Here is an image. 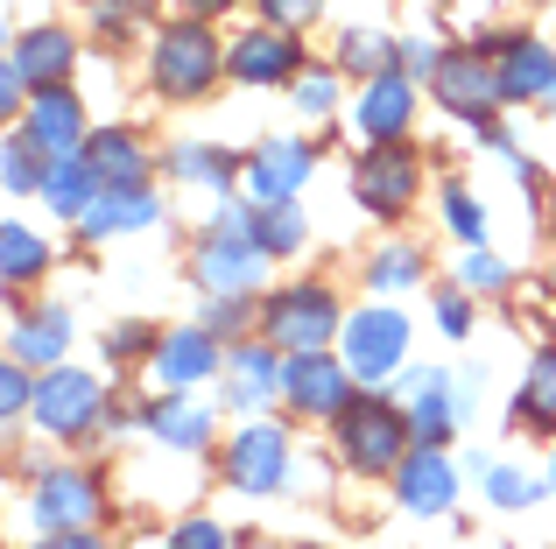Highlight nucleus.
<instances>
[{
  "instance_id": "nucleus-1",
  "label": "nucleus",
  "mask_w": 556,
  "mask_h": 549,
  "mask_svg": "<svg viewBox=\"0 0 556 549\" xmlns=\"http://www.w3.org/2000/svg\"><path fill=\"white\" fill-rule=\"evenodd\" d=\"M339 451L353 472H394L408 458V416L388 401H359L339 416Z\"/></svg>"
},
{
  "instance_id": "nucleus-2",
  "label": "nucleus",
  "mask_w": 556,
  "mask_h": 549,
  "mask_svg": "<svg viewBox=\"0 0 556 549\" xmlns=\"http://www.w3.org/2000/svg\"><path fill=\"white\" fill-rule=\"evenodd\" d=\"M212 78H218V42H212V28H204V22L163 28V42H155V85H163L169 99H198Z\"/></svg>"
},
{
  "instance_id": "nucleus-3",
  "label": "nucleus",
  "mask_w": 556,
  "mask_h": 549,
  "mask_svg": "<svg viewBox=\"0 0 556 549\" xmlns=\"http://www.w3.org/2000/svg\"><path fill=\"white\" fill-rule=\"evenodd\" d=\"M339 331V303L331 289H282L268 303V339L282 353H325V339Z\"/></svg>"
},
{
  "instance_id": "nucleus-4",
  "label": "nucleus",
  "mask_w": 556,
  "mask_h": 549,
  "mask_svg": "<svg viewBox=\"0 0 556 549\" xmlns=\"http://www.w3.org/2000/svg\"><path fill=\"white\" fill-rule=\"evenodd\" d=\"M282 387L303 416H345L353 409V367H345V359H325V353H289Z\"/></svg>"
},
{
  "instance_id": "nucleus-5",
  "label": "nucleus",
  "mask_w": 556,
  "mask_h": 549,
  "mask_svg": "<svg viewBox=\"0 0 556 549\" xmlns=\"http://www.w3.org/2000/svg\"><path fill=\"white\" fill-rule=\"evenodd\" d=\"M416 183H422V169H416V155L402 149V141H374V155L353 169V191H359V205L380 212V219H394V212L416 197Z\"/></svg>"
},
{
  "instance_id": "nucleus-6",
  "label": "nucleus",
  "mask_w": 556,
  "mask_h": 549,
  "mask_svg": "<svg viewBox=\"0 0 556 549\" xmlns=\"http://www.w3.org/2000/svg\"><path fill=\"white\" fill-rule=\"evenodd\" d=\"M408 353V324L394 310H359L353 324H345V367L359 373V381H388L394 367H402Z\"/></svg>"
},
{
  "instance_id": "nucleus-7",
  "label": "nucleus",
  "mask_w": 556,
  "mask_h": 549,
  "mask_svg": "<svg viewBox=\"0 0 556 549\" xmlns=\"http://www.w3.org/2000/svg\"><path fill=\"white\" fill-rule=\"evenodd\" d=\"M430 85H437V99H444L458 120H472V127H486L493 106H501V71L479 64V56H465V50H451Z\"/></svg>"
},
{
  "instance_id": "nucleus-8",
  "label": "nucleus",
  "mask_w": 556,
  "mask_h": 549,
  "mask_svg": "<svg viewBox=\"0 0 556 549\" xmlns=\"http://www.w3.org/2000/svg\"><path fill=\"white\" fill-rule=\"evenodd\" d=\"M226 480L247 486V494H275L289 480V437L275 423H247L226 451Z\"/></svg>"
},
{
  "instance_id": "nucleus-9",
  "label": "nucleus",
  "mask_w": 556,
  "mask_h": 549,
  "mask_svg": "<svg viewBox=\"0 0 556 549\" xmlns=\"http://www.w3.org/2000/svg\"><path fill=\"white\" fill-rule=\"evenodd\" d=\"M36 528L42 536H64V528H85V522H99V480L92 472H42V486H36Z\"/></svg>"
},
{
  "instance_id": "nucleus-10",
  "label": "nucleus",
  "mask_w": 556,
  "mask_h": 549,
  "mask_svg": "<svg viewBox=\"0 0 556 549\" xmlns=\"http://www.w3.org/2000/svg\"><path fill=\"white\" fill-rule=\"evenodd\" d=\"M261 240H240V233H218L212 226V240L198 247V282L212 289V296H247V289L261 282Z\"/></svg>"
},
{
  "instance_id": "nucleus-11",
  "label": "nucleus",
  "mask_w": 556,
  "mask_h": 549,
  "mask_svg": "<svg viewBox=\"0 0 556 549\" xmlns=\"http://www.w3.org/2000/svg\"><path fill=\"white\" fill-rule=\"evenodd\" d=\"M92 416H99V381H92V373L56 367L50 381L36 387V423L50 430V437H78Z\"/></svg>"
},
{
  "instance_id": "nucleus-12",
  "label": "nucleus",
  "mask_w": 556,
  "mask_h": 549,
  "mask_svg": "<svg viewBox=\"0 0 556 549\" xmlns=\"http://www.w3.org/2000/svg\"><path fill=\"white\" fill-rule=\"evenodd\" d=\"M394 494H402L408 514H444L451 494H458V472H451V458L437 451V444H422L416 458L394 465Z\"/></svg>"
},
{
  "instance_id": "nucleus-13",
  "label": "nucleus",
  "mask_w": 556,
  "mask_h": 549,
  "mask_svg": "<svg viewBox=\"0 0 556 549\" xmlns=\"http://www.w3.org/2000/svg\"><path fill=\"white\" fill-rule=\"evenodd\" d=\"M303 177H311V149H303V141H268V149L247 163V197H254V205H289Z\"/></svg>"
},
{
  "instance_id": "nucleus-14",
  "label": "nucleus",
  "mask_w": 556,
  "mask_h": 549,
  "mask_svg": "<svg viewBox=\"0 0 556 549\" xmlns=\"http://www.w3.org/2000/svg\"><path fill=\"white\" fill-rule=\"evenodd\" d=\"M28 141H36L42 155H78L85 149V113L64 85H42L36 92V106H28Z\"/></svg>"
},
{
  "instance_id": "nucleus-15",
  "label": "nucleus",
  "mask_w": 556,
  "mask_h": 549,
  "mask_svg": "<svg viewBox=\"0 0 556 549\" xmlns=\"http://www.w3.org/2000/svg\"><path fill=\"white\" fill-rule=\"evenodd\" d=\"M416 120V92H408L402 71H380V78L359 92V135L367 141H402V127Z\"/></svg>"
},
{
  "instance_id": "nucleus-16",
  "label": "nucleus",
  "mask_w": 556,
  "mask_h": 549,
  "mask_svg": "<svg viewBox=\"0 0 556 549\" xmlns=\"http://www.w3.org/2000/svg\"><path fill=\"white\" fill-rule=\"evenodd\" d=\"M226 64H232L240 85H275V78H289V71H303V56H296V42H289V28H261V36L232 42Z\"/></svg>"
},
{
  "instance_id": "nucleus-17",
  "label": "nucleus",
  "mask_w": 556,
  "mask_h": 549,
  "mask_svg": "<svg viewBox=\"0 0 556 549\" xmlns=\"http://www.w3.org/2000/svg\"><path fill=\"white\" fill-rule=\"evenodd\" d=\"M155 191L149 183H106V191L92 197V212H85V233L92 240H113V233H127V226H155Z\"/></svg>"
},
{
  "instance_id": "nucleus-18",
  "label": "nucleus",
  "mask_w": 556,
  "mask_h": 549,
  "mask_svg": "<svg viewBox=\"0 0 556 549\" xmlns=\"http://www.w3.org/2000/svg\"><path fill=\"white\" fill-rule=\"evenodd\" d=\"M99 191H106V177L92 169V155H85V149L78 155H56V163H50V183H42V197H50L56 219H85Z\"/></svg>"
},
{
  "instance_id": "nucleus-19",
  "label": "nucleus",
  "mask_w": 556,
  "mask_h": 549,
  "mask_svg": "<svg viewBox=\"0 0 556 549\" xmlns=\"http://www.w3.org/2000/svg\"><path fill=\"white\" fill-rule=\"evenodd\" d=\"M493 71H501V99H549V85H556V56L529 36L507 42Z\"/></svg>"
},
{
  "instance_id": "nucleus-20",
  "label": "nucleus",
  "mask_w": 556,
  "mask_h": 549,
  "mask_svg": "<svg viewBox=\"0 0 556 549\" xmlns=\"http://www.w3.org/2000/svg\"><path fill=\"white\" fill-rule=\"evenodd\" d=\"M218 367V345H212V331H169L163 339V353H155V381L163 387H190V381H204V373Z\"/></svg>"
},
{
  "instance_id": "nucleus-21",
  "label": "nucleus",
  "mask_w": 556,
  "mask_h": 549,
  "mask_svg": "<svg viewBox=\"0 0 556 549\" xmlns=\"http://www.w3.org/2000/svg\"><path fill=\"white\" fill-rule=\"evenodd\" d=\"M8 64H22L36 85H64V71L78 64V42H71L64 28H28V36L8 50Z\"/></svg>"
},
{
  "instance_id": "nucleus-22",
  "label": "nucleus",
  "mask_w": 556,
  "mask_h": 549,
  "mask_svg": "<svg viewBox=\"0 0 556 549\" xmlns=\"http://www.w3.org/2000/svg\"><path fill=\"white\" fill-rule=\"evenodd\" d=\"M149 430L169 444V451H198V444L212 437V409H198V401L169 395V401H155V409H149Z\"/></svg>"
},
{
  "instance_id": "nucleus-23",
  "label": "nucleus",
  "mask_w": 556,
  "mask_h": 549,
  "mask_svg": "<svg viewBox=\"0 0 556 549\" xmlns=\"http://www.w3.org/2000/svg\"><path fill=\"white\" fill-rule=\"evenodd\" d=\"M85 155H92V169H99L106 183H141V177H149V155H141V141L121 135V127L92 135V141H85Z\"/></svg>"
},
{
  "instance_id": "nucleus-24",
  "label": "nucleus",
  "mask_w": 556,
  "mask_h": 549,
  "mask_svg": "<svg viewBox=\"0 0 556 549\" xmlns=\"http://www.w3.org/2000/svg\"><path fill=\"white\" fill-rule=\"evenodd\" d=\"M515 423H535V430L556 423V345H543V353L529 359V381H521V395H515Z\"/></svg>"
},
{
  "instance_id": "nucleus-25",
  "label": "nucleus",
  "mask_w": 556,
  "mask_h": 549,
  "mask_svg": "<svg viewBox=\"0 0 556 549\" xmlns=\"http://www.w3.org/2000/svg\"><path fill=\"white\" fill-rule=\"evenodd\" d=\"M226 373H232V395H240L247 409H261V401L275 395V381H282V373H275V353H261V345H232Z\"/></svg>"
},
{
  "instance_id": "nucleus-26",
  "label": "nucleus",
  "mask_w": 556,
  "mask_h": 549,
  "mask_svg": "<svg viewBox=\"0 0 556 549\" xmlns=\"http://www.w3.org/2000/svg\"><path fill=\"white\" fill-rule=\"evenodd\" d=\"M64 339H71V317L64 310H36V317H22V324L8 331V353L14 359H56Z\"/></svg>"
},
{
  "instance_id": "nucleus-27",
  "label": "nucleus",
  "mask_w": 556,
  "mask_h": 549,
  "mask_svg": "<svg viewBox=\"0 0 556 549\" xmlns=\"http://www.w3.org/2000/svg\"><path fill=\"white\" fill-rule=\"evenodd\" d=\"M42 261H50V247H42L28 226H0V274H8V289H22V282H36Z\"/></svg>"
},
{
  "instance_id": "nucleus-28",
  "label": "nucleus",
  "mask_w": 556,
  "mask_h": 549,
  "mask_svg": "<svg viewBox=\"0 0 556 549\" xmlns=\"http://www.w3.org/2000/svg\"><path fill=\"white\" fill-rule=\"evenodd\" d=\"M303 240H311L303 212H289V205H268V212H261V247H268V254H296Z\"/></svg>"
},
{
  "instance_id": "nucleus-29",
  "label": "nucleus",
  "mask_w": 556,
  "mask_h": 549,
  "mask_svg": "<svg viewBox=\"0 0 556 549\" xmlns=\"http://www.w3.org/2000/svg\"><path fill=\"white\" fill-rule=\"evenodd\" d=\"M177 177H198V183H212V191H232V155H218V149H177Z\"/></svg>"
},
{
  "instance_id": "nucleus-30",
  "label": "nucleus",
  "mask_w": 556,
  "mask_h": 549,
  "mask_svg": "<svg viewBox=\"0 0 556 549\" xmlns=\"http://www.w3.org/2000/svg\"><path fill=\"white\" fill-rule=\"evenodd\" d=\"M345 64L380 78V71H394V42L380 36V28H353V36H345Z\"/></svg>"
},
{
  "instance_id": "nucleus-31",
  "label": "nucleus",
  "mask_w": 556,
  "mask_h": 549,
  "mask_svg": "<svg viewBox=\"0 0 556 549\" xmlns=\"http://www.w3.org/2000/svg\"><path fill=\"white\" fill-rule=\"evenodd\" d=\"M486 494L501 500V508H535V494H543V486H535L529 472H515V465H493L486 472Z\"/></svg>"
},
{
  "instance_id": "nucleus-32",
  "label": "nucleus",
  "mask_w": 556,
  "mask_h": 549,
  "mask_svg": "<svg viewBox=\"0 0 556 549\" xmlns=\"http://www.w3.org/2000/svg\"><path fill=\"white\" fill-rule=\"evenodd\" d=\"M36 141H8V191H42V183H50V169L36 163Z\"/></svg>"
},
{
  "instance_id": "nucleus-33",
  "label": "nucleus",
  "mask_w": 556,
  "mask_h": 549,
  "mask_svg": "<svg viewBox=\"0 0 556 549\" xmlns=\"http://www.w3.org/2000/svg\"><path fill=\"white\" fill-rule=\"evenodd\" d=\"M444 219H451V233H458L465 247H479V240H486V212H479L465 191H444Z\"/></svg>"
},
{
  "instance_id": "nucleus-34",
  "label": "nucleus",
  "mask_w": 556,
  "mask_h": 549,
  "mask_svg": "<svg viewBox=\"0 0 556 549\" xmlns=\"http://www.w3.org/2000/svg\"><path fill=\"white\" fill-rule=\"evenodd\" d=\"M367 282L374 289H402V282H416V247H388L380 261L367 268Z\"/></svg>"
},
{
  "instance_id": "nucleus-35",
  "label": "nucleus",
  "mask_w": 556,
  "mask_h": 549,
  "mask_svg": "<svg viewBox=\"0 0 556 549\" xmlns=\"http://www.w3.org/2000/svg\"><path fill=\"white\" fill-rule=\"evenodd\" d=\"M458 274H465V289H507V268L493 261L486 247H465V261H458Z\"/></svg>"
},
{
  "instance_id": "nucleus-36",
  "label": "nucleus",
  "mask_w": 556,
  "mask_h": 549,
  "mask_svg": "<svg viewBox=\"0 0 556 549\" xmlns=\"http://www.w3.org/2000/svg\"><path fill=\"white\" fill-rule=\"evenodd\" d=\"M317 8H325V0H261V14H268L275 28H311Z\"/></svg>"
},
{
  "instance_id": "nucleus-37",
  "label": "nucleus",
  "mask_w": 556,
  "mask_h": 549,
  "mask_svg": "<svg viewBox=\"0 0 556 549\" xmlns=\"http://www.w3.org/2000/svg\"><path fill=\"white\" fill-rule=\"evenodd\" d=\"M331 99H339V85H331L325 71H311V78H296V106H303V113H331Z\"/></svg>"
},
{
  "instance_id": "nucleus-38",
  "label": "nucleus",
  "mask_w": 556,
  "mask_h": 549,
  "mask_svg": "<svg viewBox=\"0 0 556 549\" xmlns=\"http://www.w3.org/2000/svg\"><path fill=\"white\" fill-rule=\"evenodd\" d=\"M0 401H8V416H22V409H36V387L22 381V359H8V373H0Z\"/></svg>"
},
{
  "instance_id": "nucleus-39",
  "label": "nucleus",
  "mask_w": 556,
  "mask_h": 549,
  "mask_svg": "<svg viewBox=\"0 0 556 549\" xmlns=\"http://www.w3.org/2000/svg\"><path fill=\"white\" fill-rule=\"evenodd\" d=\"M169 549H226V542H218V528H212V522H184Z\"/></svg>"
},
{
  "instance_id": "nucleus-40",
  "label": "nucleus",
  "mask_w": 556,
  "mask_h": 549,
  "mask_svg": "<svg viewBox=\"0 0 556 549\" xmlns=\"http://www.w3.org/2000/svg\"><path fill=\"white\" fill-rule=\"evenodd\" d=\"M402 64L416 71V78H437V64H444V56H437L430 42H408V50H402Z\"/></svg>"
},
{
  "instance_id": "nucleus-41",
  "label": "nucleus",
  "mask_w": 556,
  "mask_h": 549,
  "mask_svg": "<svg viewBox=\"0 0 556 549\" xmlns=\"http://www.w3.org/2000/svg\"><path fill=\"white\" fill-rule=\"evenodd\" d=\"M437 324H444L451 339H465V324H472V317H465V303H458V296H444V303H437Z\"/></svg>"
},
{
  "instance_id": "nucleus-42",
  "label": "nucleus",
  "mask_w": 556,
  "mask_h": 549,
  "mask_svg": "<svg viewBox=\"0 0 556 549\" xmlns=\"http://www.w3.org/2000/svg\"><path fill=\"white\" fill-rule=\"evenodd\" d=\"M36 549H106L92 536V528H64V536H50V542H36Z\"/></svg>"
},
{
  "instance_id": "nucleus-43",
  "label": "nucleus",
  "mask_w": 556,
  "mask_h": 549,
  "mask_svg": "<svg viewBox=\"0 0 556 549\" xmlns=\"http://www.w3.org/2000/svg\"><path fill=\"white\" fill-rule=\"evenodd\" d=\"M141 345H149V331H113V339H106V353H113V359H135Z\"/></svg>"
},
{
  "instance_id": "nucleus-44",
  "label": "nucleus",
  "mask_w": 556,
  "mask_h": 549,
  "mask_svg": "<svg viewBox=\"0 0 556 549\" xmlns=\"http://www.w3.org/2000/svg\"><path fill=\"white\" fill-rule=\"evenodd\" d=\"M22 78H28L22 64H8V71H0V106H8V113H14V99H22Z\"/></svg>"
},
{
  "instance_id": "nucleus-45",
  "label": "nucleus",
  "mask_w": 556,
  "mask_h": 549,
  "mask_svg": "<svg viewBox=\"0 0 556 549\" xmlns=\"http://www.w3.org/2000/svg\"><path fill=\"white\" fill-rule=\"evenodd\" d=\"M184 8H190V14H218V8H226V0H184Z\"/></svg>"
},
{
  "instance_id": "nucleus-46",
  "label": "nucleus",
  "mask_w": 556,
  "mask_h": 549,
  "mask_svg": "<svg viewBox=\"0 0 556 549\" xmlns=\"http://www.w3.org/2000/svg\"><path fill=\"white\" fill-rule=\"evenodd\" d=\"M549 113H556V85H549Z\"/></svg>"
}]
</instances>
